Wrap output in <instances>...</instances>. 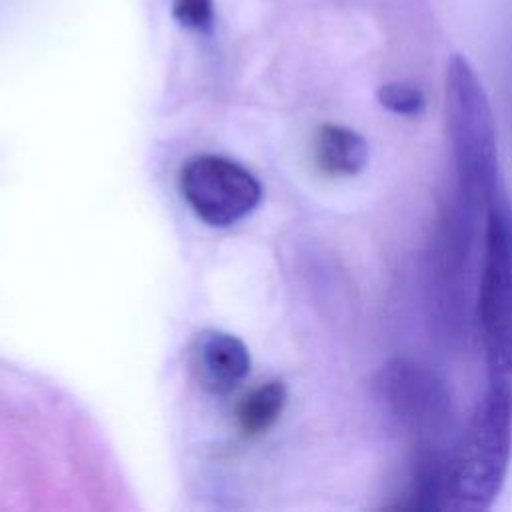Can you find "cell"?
Segmentation results:
<instances>
[{
  "label": "cell",
  "mask_w": 512,
  "mask_h": 512,
  "mask_svg": "<svg viewBox=\"0 0 512 512\" xmlns=\"http://www.w3.org/2000/svg\"><path fill=\"white\" fill-rule=\"evenodd\" d=\"M176 20L196 32H204L214 20V0H174Z\"/></svg>",
  "instance_id": "10"
},
{
  "label": "cell",
  "mask_w": 512,
  "mask_h": 512,
  "mask_svg": "<svg viewBox=\"0 0 512 512\" xmlns=\"http://www.w3.org/2000/svg\"><path fill=\"white\" fill-rule=\"evenodd\" d=\"M286 404V386L280 380H270L242 398L238 404V424L244 434L254 436L266 432L282 414Z\"/></svg>",
  "instance_id": "8"
},
{
  "label": "cell",
  "mask_w": 512,
  "mask_h": 512,
  "mask_svg": "<svg viewBox=\"0 0 512 512\" xmlns=\"http://www.w3.org/2000/svg\"><path fill=\"white\" fill-rule=\"evenodd\" d=\"M478 324L490 376L512 382V202L502 188L486 206Z\"/></svg>",
  "instance_id": "3"
},
{
  "label": "cell",
  "mask_w": 512,
  "mask_h": 512,
  "mask_svg": "<svg viewBox=\"0 0 512 512\" xmlns=\"http://www.w3.org/2000/svg\"><path fill=\"white\" fill-rule=\"evenodd\" d=\"M192 368L202 388L212 394H228L246 378L250 354L236 336L204 330L192 346Z\"/></svg>",
  "instance_id": "6"
},
{
  "label": "cell",
  "mask_w": 512,
  "mask_h": 512,
  "mask_svg": "<svg viewBox=\"0 0 512 512\" xmlns=\"http://www.w3.org/2000/svg\"><path fill=\"white\" fill-rule=\"evenodd\" d=\"M446 122L456 170V198L484 212L504 188L496 126L484 86L462 54H452L446 66Z\"/></svg>",
  "instance_id": "2"
},
{
  "label": "cell",
  "mask_w": 512,
  "mask_h": 512,
  "mask_svg": "<svg viewBox=\"0 0 512 512\" xmlns=\"http://www.w3.org/2000/svg\"><path fill=\"white\" fill-rule=\"evenodd\" d=\"M374 388L384 412L414 440V448L440 446L452 426V402L432 370L408 358H394L380 368Z\"/></svg>",
  "instance_id": "4"
},
{
  "label": "cell",
  "mask_w": 512,
  "mask_h": 512,
  "mask_svg": "<svg viewBox=\"0 0 512 512\" xmlns=\"http://www.w3.org/2000/svg\"><path fill=\"white\" fill-rule=\"evenodd\" d=\"M316 160L326 174L354 176L368 162V144L346 126L326 124L316 136Z\"/></svg>",
  "instance_id": "7"
},
{
  "label": "cell",
  "mask_w": 512,
  "mask_h": 512,
  "mask_svg": "<svg viewBox=\"0 0 512 512\" xmlns=\"http://www.w3.org/2000/svg\"><path fill=\"white\" fill-rule=\"evenodd\" d=\"M378 102L400 116H418L426 108L422 90L408 82H388L378 88Z\"/></svg>",
  "instance_id": "9"
},
{
  "label": "cell",
  "mask_w": 512,
  "mask_h": 512,
  "mask_svg": "<svg viewBox=\"0 0 512 512\" xmlns=\"http://www.w3.org/2000/svg\"><path fill=\"white\" fill-rule=\"evenodd\" d=\"M182 196L194 214L210 226H232L248 216L262 198L260 182L224 156H196L180 176Z\"/></svg>",
  "instance_id": "5"
},
{
  "label": "cell",
  "mask_w": 512,
  "mask_h": 512,
  "mask_svg": "<svg viewBox=\"0 0 512 512\" xmlns=\"http://www.w3.org/2000/svg\"><path fill=\"white\" fill-rule=\"evenodd\" d=\"M512 452V382L490 376L466 428L448 454L444 510L480 512L506 480Z\"/></svg>",
  "instance_id": "1"
}]
</instances>
